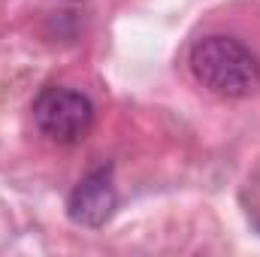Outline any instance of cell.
<instances>
[{"label": "cell", "instance_id": "6da1fadb", "mask_svg": "<svg viewBox=\"0 0 260 257\" xmlns=\"http://www.w3.org/2000/svg\"><path fill=\"white\" fill-rule=\"evenodd\" d=\"M188 70L206 91L242 100L260 91V61L257 55L233 37H203L188 52Z\"/></svg>", "mask_w": 260, "mask_h": 257}, {"label": "cell", "instance_id": "7a4b0ae2", "mask_svg": "<svg viewBox=\"0 0 260 257\" xmlns=\"http://www.w3.org/2000/svg\"><path fill=\"white\" fill-rule=\"evenodd\" d=\"M34 124L58 145H76L94 127V103L73 88H43L34 100Z\"/></svg>", "mask_w": 260, "mask_h": 257}, {"label": "cell", "instance_id": "3957f363", "mask_svg": "<svg viewBox=\"0 0 260 257\" xmlns=\"http://www.w3.org/2000/svg\"><path fill=\"white\" fill-rule=\"evenodd\" d=\"M118 209V191L112 182V167H97L88 176L76 182V188L67 197V215L73 224L97 230L112 221Z\"/></svg>", "mask_w": 260, "mask_h": 257}]
</instances>
